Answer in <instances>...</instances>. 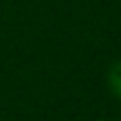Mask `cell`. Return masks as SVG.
<instances>
[{
    "label": "cell",
    "mask_w": 121,
    "mask_h": 121,
    "mask_svg": "<svg viewBox=\"0 0 121 121\" xmlns=\"http://www.w3.org/2000/svg\"><path fill=\"white\" fill-rule=\"evenodd\" d=\"M108 87H111V91L117 96V98H121V62H117V64H113L111 66V70H108Z\"/></svg>",
    "instance_id": "cell-1"
}]
</instances>
